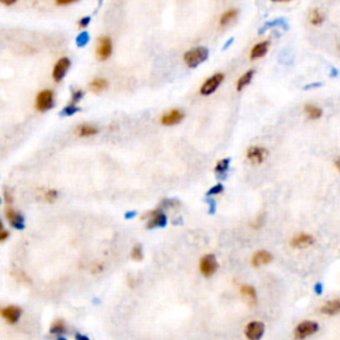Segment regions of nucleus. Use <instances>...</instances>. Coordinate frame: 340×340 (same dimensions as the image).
Masks as SVG:
<instances>
[{"mask_svg":"<svg viewBox=\"0 0 340 340\" xmlns=\"http://www.w3.org/2000/svg\"><path fill=\"white\" fill-rule=\"evenodd\" d=\"M207 57H209V49L206 47H197L186 52L184 60L188 67L195 68L199 64H202L203 61H206Z\"/></svg>","mask_w":340,"mask_h":340,"instance_id":"obj_1","label":"nucleus"},{"mask_svg":"<svg viewBox=\"0 0 340 340\" xmlns=\"http://www.w3.org/2000/svg\"><path fill=\"white\" fill-rule=\"evenodd\" d=\"M319 331V324L314 320H304L298 324V327L294 331V338L297 340L307 339L308 336L314 335L315 332Z\"/></svg>","mask_w":340,"mask_h":340,"instance_id":"obj_2","label":"nucleus"},{"mask_svg":"<svg viewBox=\"0 0 340 340\" xmlns=\"http://www.w3.org/2000/svg\"><path fill=\"white\" fill-rule=\"evenodd\" d=\"M55 105V95L51 89H44L36 97V108L40 112H47Z\"/></svg>","mask_w":340,"mask_h":340,"instance_id":"obj_3","label":"nucleus"},{"mask_svg":"<svg viewBox=\"0 0 340 340\" xmlns=\"http://www.w3.org/2000/svg\"><path fill=\"white\" fill-rule=\"evenodd\" d=\"M217 270H218V262H217V258L214 255L207 254L202 257L201 262H199V271L203 276L210 278L216 274Z\"/></svg>","mask_w":340,"mask_h":340,"instance_id":"obj_4","label":"nucleus"},{"mask_svg":"<svg viewBox=\"0 0 340 340\" xmlns=\"http://www.w3.org/2000/svg\"><path fill=\"white\" fill-rule=\"evenodd\" d=\"M225 80V75L224 74H216L213 75L211 77H209L206 81L203 82L202 86H201V95L202 96H210L211 93L220 88V85L222 84V81Z\"/></svg>","mask_w":340,"mask_h":340,"instance_id":"obj_5","label":"nucleus"},{"mask_svg":"<svg viewBox=\"0 0 340 340\" xmlns=\"http://www.w3.org/2000/svg\"><path fill=\"white\" fill-rule=\"evenodd\" d=\"M113 45L112 40L109 39L108 36H103L99 39V44H97V49H96V53H97V57L99 60L104 61L108 60L111 55H112Z\"/></svg>","mask_w":340,"mask_h":340,"instance_id":"obj_6","label":"nucleus"},{"mask_svg":"<svg viewBox=\"0 0 340 340\" xmlns=\"http://www.w3.org/2000/svg\"><path fill=\"white\" fill-rule=\"evenodd\" d=\"M263 334H264V324H263V322L254 320V322H250L246 326L245 335L249 340H261Z\"/></svg>","mask_w":340,"mask_h":340,"instance_id":"obj_7","label":"nucleus"},{"mask_svg":"<svg viewBox=\"0 0 340 340\" xmlns=\"http://www.w3.org/2000/svg\"><path fill=\"white\" fill-rule=\"evenodd\" d=\"M69 67H71V60H69L68 57H61L60 60L55 64V68H53V72H52L53 80L56 82H60L65 77Z\"/></svg>","mask_w":340,"mask_h":340,"instance_id":"obj_8","label":"nucleus"},{"mask_svg":"<svg viewBox=\"0 0 340 340\" xmlns=\"http://www.w3.org/2000/svg\"><path fill=\"white\" fill-rule=\"evenodd\" d=\"M0 316L5 319L9 324H15L19 322L22 316V308L17 306H8L0 310Z\"/></svg>","mask_w":340,"mask_h":340,"instance_id":"obj_9","label":"nucleus"},{"mask_svg":"<svg viewBox=\"0 0 340 340\" xmlns=\"http://www.w3.org/2000/svg\"><path fill=\"white\" fill-rule=\"evenodd\" d=\"M5 217H7L9 225H11L13 228L23 230L24 226H26V224H24V217H23L20 213H17L12 207H7V210H5Z\"/></svg>","mask_w":340,"mask_h":340,"instance_id":"obj_10","label":"nucleus"},{"mask_svg":"<svg viewBox=\"0 0 340 340\" xmlns=\"http://www.w3.org/2000/svg\"><path fill=\"white\" fill-rule=\"evenodd\" d=\"M184 112L180 109H172L168 113H165L164 116L161 117V124L166 125V126H172V125L180 124L184 120Z\"/></svg>","mask_w":340,"mask_h":340,"instance_id":"obj_11","label":"nucleus"},{"mask_svg":"<svg viewBox=\"0 0 340 340\" xmlns=\"http://www.w3.org/2000/svg\"><path fill=\"white\" fill-rule=\"evenodd\" d=\"M267 157V151L262 147H251L247 151V159L251 164H262Z\"/></svg>","mask_w":340,"mask_h":340,"instance_id":"obj_12","label":"nucleus"},{"mask_svg":"<svg viewBox=\"0 0 340 340\" xmlns=\"http://www.w3.org/2000/svg\"><path fill=\"white\" fill-rule=\"evenodd\" d=\"M314 242L315 239L312 235L302 232V234H299V235H297V237H294L291 239V246L295 247V249H306V247H310Z\"/></svg>","mask_w":340,"mask_h":340,"instance_id":"obj_13","label":"nucleus"},{"mask_svg":"<svg viewBox=\"0 0 340 340\" xmlns=\"http://www.w3.org/2000/svg\"><path fill=\"white\" fill-rule=\"evenodd\" d=\"M168 222V218L161 210L151 211V218L148 222V228H155V227H164Z\"/></svg>","mask_w":340,"mask_h":340,"instance_id":"obj_14","label":"nucleus"},{"mask_svg":"<svg viewBox=\"0 0 340 340\" xmlns=\"http://www.w3.org/2000/svg\"><path fill=\"white\" fill-rule=\"evenodd\" d=\"M272 261V255L268 253V251H266V250H259V251H257L254 255H253V258H251V264L254 267H261L263 266V264H267V263H270Z\"/></svg>","mask_w":340,"mask_h":340,"instance_id":"obj_15","label":"nucleus"},{"mask_svg":"<svg viewBox=\"0 0 340 340\" xmlns=\"http://www.w3.org/2000/svg\"><path fill=\"white\" fill-rule=\"evenodd\" d=\"M241 295L242 298L245 299L250 306H254L257 304V291L253 286L250 284H243L241 286Z\"/></svg>","mask_w":340,"mask_h":340,"instance_id":"obj_16","label":"nucleus"},{"mask_svg":"<svg viewBox=\"0 0 340 340\" xmlns=\"http://www.w3.org/2000/svg\"><path fill=\"white\" fill-rule=\"evenodd\" d=\"M268 47H270V41H261L257 45L253 47L251 49V53H250V59L251 60H257V59H261L267 53L268 51Z\"/></svg>","mask_w":340,"mask_h":340,"instance_id":"obj_17","label":"nucleus"},{"mask_svg":"<svg viewBox=\"0 0 340 340\" xmlns=\"http://www.w3.org/2000/svg\"><path fill=\"white\" fill-rule=\"evenodd\" d=\"M320 312L324 315H338L340 314V301H330L326 302L323 306L320 307Z\"/></svg>","mask_w":340,"mask_h":340,"instance_id":"obj_18","label":"nucleus"},{"mask_svg":"<svg viewBox=\"0 0 340 340\" xmlns=\"http://www.w3.org/2000/svg\"><path fill=\"white\" fill-rule=\"evenodd\" d=\"M254 69H250V71H247L245 75H242L241 77H239V80H238L237 82V91L241 92L245 89L246 86L249 85L250 82H251V80H253V76H254Z\"/></svg>","mask_w":340,"mask_h":340,"instance_id":"obj_19","label":"nucleus"},{"mask_svg":"<svg viewBox=\"0 0 340 340\" xmlns=\"http://www.w3.org/2000/svg\"><path fill=\"white\" fill-rule=\"evenodd\" d=\"M99 133V129L96 128L95 125L84 124L81 126H78L77 134L80 137H91V136H95V134Z\"/></svg>","mask_w":340,"mask_h":340,"instance_id":"obj_20","label":"nucleus"},{"mask_svg":"<svg viewBox=\"0 0 340 340\" xmlns=\"http://www.w3.org/2000/svg\"><path fill=\"white\" fill-rule=\"evenodd\" d=\"M237 16H238V9H227V11L222 13V16H221L220 26H222V27L228 26L230 23L235 20V17Z\"/></svg>","mask_w":340,"mask_h":340,"instance_id":"obj_21","label":"nucleus"},{"mask_svg":"<svg viewBox=\"0 0 340 340\" xmlns=\"http://www.w3.org/2000/svg\"><path fill=\"white\" fill-rule=\"evenodd\" d=\"M89 86H91L92 92H95V93H101V92L105 91V89L108 88V81H107L105 78L97 77L89 84Z\"/></svg>","mask_w":340,"mask_h":340,"instance_id":"obj_22","label":"nucleus"},{"mask_svg":"<svg viewBox=\"0 0 340 340\" xmlns=\"http://www.w3.org/2000/svg\"><path fill=\"white\" fill-rule=\"evenodd\" d=\"M49 332H51L52 335L56 336H60L63 335V334H65V332H67V326H65L64 320H61V319L55 320V322L52 323L51 328H49Z\"/></svg>","mask_w":340,"mask_h":340,"instance_id":"obj_23","label":"nucleus"},{"mask_svg":"<svg viewBox=\"0 0 340 340\" xmlns=\"http://www.w3.org/2000/svg\"><path fill=\"white\" fill-rule=\"evenodd\" d=\"M304 111H306L307 116L310 117L311 120H318V118H320L322 114H323L322 109L318 108V107H314V105H306V107H304Z\"/></svg>","mask_w":340,"mask_h":340,"instance_id":"obj_24","label":"nucleus"},{"mask_svg":"<svg viewBox=\"0 0 340 340\" xmlns=\"http://www.w3.org/2000/svg\"><path fill=\"white\" fill-rule=\"evenodd\" d=\"M228 165H230V159L228 158H224V159H221V161H218V164H217V166H216L217 174L221 177H224L225 174H226V172H227Z\"/></svg>","mask_w":340,"mask_h":340,"instance_id":"obj_25","label":"nucleus"},{"mask_svg":"<svg viewBox=\"0 0 340 340\" xmlns=\"http://www.w3.org/2000/svg\"><path fill=\"white\" fill-rule=\"evenodd\" d=\"M323 15L319 12L318 9H314L312 12H311V16H310V20L311 23L314 24V26H319V24H322L323 23Z\"/></svg>","mask_w":340,"mask_h":340,"instance_id":"obj_26","label":"nucleus"},{"mask_svg":"<svg viewBox=\"0 0 340 340\" xmlns=\"http://www.w3.org/2000/svg\"><path fill=\"white\" fill-rule=\"evenodd\" d=\"M76 43H77L78 47H85L86 44L89 43V34L88 32H80V35L77 36V39H76Z\"/></svg>","mask_w":340,"mask_h":340,"instance_id":"obj_27","label":"nucleus"},{"mask_svg":"<svg viewBox=\"0 0 340 340\" xmlns=\"http://www.w3.org/2000/svg\"><path fill=\"white\" fill-rule=\"evenodd\" d=\"M130 257H132V259L133 261H141L142 258H144V253H142V247L140 245L134 246L133 249H132V253H130Z\"/></svg>","mask_w":340,"mask_h":340,"instance_id":"obj_28","label":"nucleus"},{"mask_svg":"<svg viewBox=\"0 0 340 340\" xmlns=\"http://www.w3.org/2000/svg\"><path fill=\"white\" fill-rule=\"evenodd\" d=\"M43 197H44V199H45V201H48V202H52V201H55V199L59 197V194H57L56 190L49 189V190H45V191H44Z\"/></svg>","mask_w":340,"mask_h":340,"instance_id":"obj_29","label":"nucleus"},{"mask_svg":"<svg viewBox=\"0 0 340 340\" xmlns=\"http://www.w3.org/2000/svg\"><path fill=\"white\" fill-rule=\"evenodd\" d=\"M76 112H78V108L75 105V104H69L68 107H65L64 111L61 112V114L63 116H72V114H75Z\"/></svg>","mask_w":340,"mask_h":340,"instance_id":"obj_30","label":"nucleus"},{"mask_svg":"<svg viewBox=\"0 0 340 340\" xmlns=\"http://www.w3.org/2000/svg\"><path fill=\"white\" fill-rule=\"evenodd\" d=\"M224 191V185L222 184H218V185L213 186L209 191H207V195L210 197V195H217V194H221Z\"/></svg>","mask_w":340,"mask_h":340,"instance_id":"obj_31","label":"nucleus"},{"mask_svg":"<svg viewBox=\"0 0 340 340\" xmlns=\"http://www.w3.org/2000/svg\"><path fill=\"white\" fill-rule=\"evenodd\" d=\"M82 95H84V92L82 91L74 92V95H72V103L71 104H75V105H76V104H77L78 101L82 99Z\"/></svg>","mask_w":340,"mask_h":340,"instance_id":"obj_32","label":"nucleus"},{"mask_svg":"<svg viewBox=\"0 0 340 340\" xmlns=\"http://www.w3.org/2000/svg\"><path fill=\"white\" fill-rule=\"evenodd\" d=\"M91 23V17L89 16H85V17H82L81 20L78 22V27H81V28H85L88 24Z\"/></svg>","mask_w":340,"mask_h":340,"instance_id":"obj_33","label":"nucleus"},{"mask_svg":"<svg viewBox=\"0 0 340 340\" xmlns=\"http://www.w3.org/2000/svg\"><path fill=\"white\" fill-rule=\"evenodd\" d=\"M4 198H5V202L7 203H12V195H11V193H9V190L5 188L4 189Z\"/></svg>","mask_w":340,"mask_h":340,"instance_id":"obj_34","label":"nucleus"},{"mask_svg":"<svg viewBox=\"0 0 340 340\" xmlns=\"http://www.w3.org/2000/svg\"><path fill=\"white\" fill-rule=\"evenodd\" d=\"M78 0H56V3L59 5H68L72 4V3H76Z\"/></svg>","mask_w":340,"mask_h":340,"instance_id":"obj_35","label":"nucleus"},{"mask_svg":"<svg viewBox=\"0 0 340 340\" xmlns=\"http://www.w3.org/2000/svg\"><path fill=\"white\" fill-rule=\"evenodd\" d=\"M8 231H4V230H0V242L5 241L8 238Z\"/></svg>","mask_w":340,"mask_h":340,"instance_id":"obj_36","label":"nucleus"},{"mask_svg":"<svg viewBox=\"0 0 340 340\" xmlns=\"http://www.w3.org/2000/svg\"><path fill=\"white\" fill-rule=\"evenodd\" d=\"M16 1L17 0H0V3L4 5H12V4H15Z\"/></svg>","mask_w":340,"mask_h":340,"instance_id":"obj_37","label":"nucleus"},{"mask_svg":"<svg viewBox=\"0 0 340 340\" xmlns=\"http://www.w3.org/2000/svg\"><path fill=\"white\" fill-rule=\"evenodd\" d=\"M75 338H76V340H91L86 335H82V334H76L75 335Z\"/></svg>","mask_w":340,"mask_h":340,"instance_id":"obj_38","label":"nucleus"},{"mask_svg":"<svg viewBox=\"0 0 340 340\" xmlns=\"http://www.w3.org/2000/svg\"><path fill=\"white\" fill-rule=\"evenodd\" d=\"M322 289H323V287H322V284H316V286H315L316 294H322Z\"/></svg>","mask_w":340,"mask_h":340,"instance_id":"obj_39","label":"nucleus"},{"mask_svg":"<svg viewBox=\"0 0 340 340\" xmlns=\"http://www.w3.org/2000/svg\"><path fill=\"white\" fill-rule=\"evenodd\" d=\"M335 165H336V169H338V170H339V172H340V158L336 159Z\"/></svg>","mask_w":340,"mask_h":340,"instance_id":"obj_40","label":"nucleus"},{"mask_svg":"<svg viewBox=\"0 0 340 340\" xmlns=\"http://www.w3.org/2000/svg\"><path fill=\"white\" fill-rule=\"evenodd\" d=\"M271 1H275V3H286V1H290V0H271Z\"/></svg>","mask_w":340,"mask_h":340,"instance_id":"obj_41","label":"nucleus"},{"mask_svg":"<svg viewBox=\"0 0 340 340\" xmlns=\"http://www.w3.org/2000/svg\"><path fill=\"white\" fill-rule=\"evenodd\" d=\"M134 214H136V213H134V211H133V213H128V214H126V218H129V217L134 216Z\"/></svg>","mask_w":340,"mask_h":340,"instance_id":"obj_42","label":"nucleus"},{"mask_svg":"<svg viewBox=\"0 0 340 340\" xmlns=\"http://www.w3.org/2000/svg\"><path fill=\"white\" fill-rule=\"evenodd\" d=\"M0 230H3V224H1V221H0Z\"/></svg>","mask_w":340,"mask_h":340,"instance_id":"obj_43","label":"nucleus"},{"mask_svg":"<svg viewBox=\"0 0 340 340\" xmlns=\"http://www.w3.org/2000/svg\"><path fill=\"white\" fill-rule=\"evenodd\" d=\"M57 340H67V339H65V338H61V336H59V339Z\"/></svg>","mask_w":340,"mask_h":340,"instance_id":"obj_44","label":"nucleus"},{"mask_svg":"<svg viewBox=\"0 0 340 340\" xmlns=\"http://www.w3.org/2000/svg\"><path fill=\"white\" fill-rule=\"evenodd\" d=\"M0 202H1V201H0Z\"/></svg>","mask_w":340,"mask_h":340,"instance_id":"obj_45","label":"nucleus"}]
</instances>
